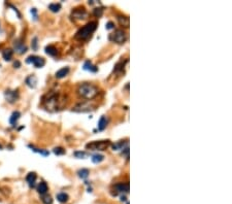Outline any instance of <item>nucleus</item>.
<instances>
[{
  "label": "nucleus",
  "instance_id": "473e14b6",
  "mask_svg": "<svg viewBox=\"0 0 232 204\" xmlns=\"http://www.w3.org/2000/svg\"><path fill=\"white\" fill-rule=\"evenodd\" d=\"M113 28V22H108L107 24H106V29L107 30H110Z\"/></svg>",
  "mask_w": 232,
  "mask_h": 204
},
{
  "label": "nucleus",
  "instance_id": "dca6fc26",
  "mask_svg": "<svg viewBox=\"0 0 232 204\" xmlns=\"http://www.w3.org/2000/svg\"><path fill=\"white\" fill-rule=\"evenodd\" d=\"M20 118H21V112H20V111H13V115H11L10 118H9V123H10L13 126H15V125L17 124V122L19 121Z\"/></svg>",
  "mask_w": 232,
  "mask_h": 204
},
{
  "label": "nucleus",
  "instance_id": "a878e982",
  "mask_svg": "<svg viewBox=\"0 0 232 204\" xmlns=\"http://www.w3.org/2000/svg\"><path fill=\"white\" fill-rule=\"evenodd\" d=\"M124 143H127V142H124V141H120V142H117V143H115V144H113V150H123V147H124Z\"/></svg>",
  "mask_w": 232,
  "mask_h": 204
},
{
  "label": "nucleus",
  "instance_id": "2f4dec72",
  "mask_svg": "<svg viewBox=\"0 0 232 204\" xmlns=\"http://www.w3.org/2000/svg\"><path fill=\"white\" fill-rule=\"evenodd\" d=\"M31 15H32V17H33V19L34 20H37V10H36V8H32L31 9Z\"/></svg>",
  "mask_w": 232,
  "mask_h": 204
},
{
  "label": "nucleus",
  "instance_id": "4be33fe9",
  "mask_svg": "<svg viewBox=\"0 0 232 204\" xmlns=\"http://www.w3.org/2000/svg\"><path fill=\"white\" fill-rule=\"evenodd\" d=\"M78 176H80L81 178H82V179H85V178H87L88 176H89L90 172H89V170H88V169L83 168V169H80V170L78 171Z\"/></svg>",
  "mask_w": 232,
  "mask_h": 204
},
{
  "label": "nucleus",
  "instance_id": "39448f33",
  "mask_svg": "<svg viewBox=\"0 0 232 204\" xmlns=\"http://www.w3.org/2000/svg\"><path fill=\"white\" fill-rule=\"evenodd\" d=\"M27 64H33L36 68H41L46 65V60L38 56H29L26 59Z\"/></svg>",
  "mask_w": 232,
  "mask_h": 204
},
{
  "label": "nucleus",
  "instance_id": "a211bd4d",
  "mask_svg": "<svg viewBox=\"0 0 232 204\" xmlns=\"http://www.w3.org/2000/svg\"><path fill=\"white\" fill-rule=\"evenodd\" d=\"M46 53L48 56L55 57V56H57V54H58V51L54 45H48V46H46Z\"/></svg>",
  "mask_w": 232,
  "mask_h": 204
},
{
  "label": "nucleus",
  "instance_id": "6ab92c4d",
  "mask_svg": "<svg viewBox=\"0 0 232 204\" xmlns=\"http://www.w3.org/2000/svg\"><path fill=\"white\" fill-rule=\"evenodd\" d=\"M118 21H119L121 26L129 27V18L125 17V16H118Z\"/></svg>",
  "mask_w": 232,
  "mask_h": 204
},
{
  "label": "nucleus",
  "instance_id": "423d86ee",
  "mask_svg": "<svg viewBox=\"0 0 232 204\" xmlns=\"http://www.w3.org/2000/svg\"><path fill=\"white\" fill-rule=\"evenodd\" d=\"M4 96H5L6 101H8L9 103H15V102L19 99L20 95H19L18 90H13V91H11V90H6V91L4 92Z\"/></svg>",
  "mask_w": 232,
  "mask_h": 204
},
{
  "label": "nucleus",
  "instance_id": "7c9ffc66",
  "mask_svg": "<svg viewBox=\"0 0 232 204\" xmlns=\"http://www.w3.org/2000/svg\"><path fill=\"white\" fill-rule=\"evenodd\" d=\"M102 13H103V9L102 8H95L94 9V16H96V17H101L102 16Z\"/></svg>",
  "mask_w": 232,
  "mask_h": 204
},
{
  "label": "nucleus",
  "instance_id": "f704fd0d",
  "mask_svg": "<svg viewBox=\"0 0 232 204\" xmlns=\"http://www.w3.org/2000/svg\"><path fill=\"white\" fill-rule=\"evenodd\" d=\"M121 200H122V201H126V197L122 196V197H121Z\"/></svg>",
  "mask_w": 232,
  "mask_h": 204
},
{
  "label": "nucleus",
  "instance_id": "b1692460",
  "mask_svg": "<svg viewBox=\"0 0 232 204\" xmlns=\"http://www.w3.org/2000/svg\"><path fill=\"white\" fill-rule=\"evenodd\" d=\"M48 9L53 13H58L61 9V4L60 3H51L48 5Z\"/></svg>",
  "mask_w": 232,
  "mask_h": 204
},
{
  "label": "nucleus",
  "instance_id": "9b49d317",
  "mask_svg": "<svg viewBox=\"0 0 232 204\" xmlns=\"http://www.w3.org/2000/svg\"><path fill=\"white\" fill-rule=\"evenodd\" d=\"M116 190L120 193H128L129 192V184L128 182H120L115 185Z\"/></svg>",
  "mask_w": 232,
  "mask_h": 204
},
{
  "label": "nucleus",
  "instance_id": "c85d7f7f",
  "mask_svg": "<svg viewBox=\"0 0 232 204\" xmlns=\"http://www.w3.org/2000/svg\"><path fill=\"white\" fill-rule=\"evenodd\" d=\"M41 201H43L45 204H52L53 202V199L51 196H48V195H46V196L43 197V199H41Z\"/></svg>",
  "mask_w": 232,
  "mask_h": 204
},
{
  "label": "nucleus",
  "instance_id": "2eb2a0df",
  "mask_svg": "<svg viewBox=\"0 0 232 204\" xmlns=\"http://www.w3.org/2000/svg\"><path fill=\"white\" fill-rule=\"evenodd\" d=\"M48 187L46 185V182H41L40 184L37 185V192L40 195H46L48 193Z\"/></svg>",
  "mask_w": 232,
  "mask_h": 204
},
{
  "label": "nucleus",
  "instance_id": "bb28decb",
  "mask_svg": "<svg viewBox=\"0 0 232 204\" xmlns=\"http://www.w3.org/2000/svg\"><path fill=\"white\" fill-rule=\"evenodd\" d=\"M54 154L57 155V156H60V155H64L65 154V150H64L63 147H55L54 148Z\"/></svg>",
  "mask_w": 232,
  "mask_h": 204
},
{
  "label": "nucleus",
  "instance_id": "72a5a7b5",
  "mask_svg": "<svg viewBox=\"0 0 232 204\" xmlns=\"http://www.w3.org/2000/svg\"><path fill=\"white\" fill-rule=\"evenodd\" d=\"M13 66H15V68H20V67H21L20 61H16L15 63H13Z\"/></svg>",
  "mask_w": 232,
  "mask_h": 204
},
{
  "label": "nucleus",
  "instance_id": "f3484780",
  "mask_svg": "<svg viewBox=\"0 0 232 204\" xmlns=\"http://www.w3.org/2000/svg\"><path fill=\"white\" fill-rule=\"evenodd\" d=\"M13 51L10 50V48H6L2 53V57H3V59L5 61H10L13 59Z\"/></svg>",
  "mask_w": 232,
  "mask_h": 204
},
{
  "label": "nucleus",
  "instance_id": "0eeeda50",
  "mask_svg": "<svg viewBox=\"0 0 232 204\" xmlns=\"http://www.w3.org/2000/svg\"><path fill=\"white\" fill-rule=\"evenodd\" d=\"M88 16L87 11L84 7H81V8H75L74 10L72 11V15L71 17L72 19H76V20H83V19H86Z\"/></svg>",
  "mask_w": 232,
  "mask_h": 204
},
{
  "label": "nucleus",
  "instance_id": "f257e3e1",
  "mask_svg": "<svg viewBox=\"0 0 232 204\" xmlns=\"http://www.w3.org/2000/svg\"><path fill=\"white\" fill-rule=\"evenodd\" d=\"M78 94L85 99H92L98 94V89L94 85L89 83H82L78 88Z\"/></svg>",
  "mask_w": 232,
  "mask_h": 204
},
{
  "label": "nucleus",
  "instance_id": "1a4fd4ad",
  "mask_svg": "<svg viewBox=\"0 0 232 204\" xmlns=\"http://www.w3.org/2000/svg\"><path fill=\"white\" fill-rule=\"evenodd\" d=\"M13 48H15L16 52L19 53V54H21V55L24 54V53H26V51H27V46L25 45L21 40H19V39L15 40V42H13Z\"/></svg>",
  "mask_w": 232,
  "mask_h": 204
},
{
  "label": "nucleus",
  "instance_id": "7ed1b4c3",
  "mask_svg": "<svg viewBox=\"0 0 232 204\" xmlns=\"http://www.w3.org/2000/svg\"><path fill=\"white\" fill-rule=\"evenodd\" d=\"M110 144V140H99V141H94V142L88 143L86 147H87V148H90L92 150H104L105 148H107V147Z\"/></svg>",
  "mask_w": 232,
  "mask_h": 204
},
{
  "label": "nucleus",
  "instance_id": "ddd939ff",
  "mask_svg": "<svg viewBox=\"0 0 232 204\" xmlns=\"http://www.w3.org/2000/svg\"><path fill=\"white\" fill-rule=\"evenodd\" d=\"M83 68L87 71H90V72H97V71H98V67L93 65L92 62H90V61H86L85 63H84Z\"/></svg>",
  "mask_w": 232,
  "mask_h": 204
},
{
  "label": "nucleus",
  "instance_id": "6e6552de",
  "mask_svg": "<svg viewBox=\"0 0 232 204\" xmlns=\"http://www.w3.org/2000/svg\"><path fill=\"white\" fill-rule=\"evenodd\" d=\"M92 109H93L92 105L89 103V102H84V103H81L73 108L74 111H78V112H81V111H82V112H87V111H90Z\"/></svg>",
  "mask_w": 232,
  "mask_h": 204
},
{
  "label": "nucleus",
  "instance_id": "5701e85b",
  "mask_svg": "<svg viewBox=\"0 0 232 204\" xmlns=\"http://www.w3.org/2000/svg\"><path fill=\"white\" fill-rule=\"evenodd\" d=\"M28 147H29V148H31V150H33V152H35V153H38V154L43 155V156H48V154H50V153H48V150H39V148H36V147H34L33 145H31V144H29V145H28Z\"/></svg>",
  "mask_w": 232,
  "mask_h": 204
},
{
  "label": "nucleus",
  "instance_id": "cd10ccee",
  "mask_svg": "<svg viewBox=\"0 0 232 204\" xmlns=\"http://www.w3.org/2000/svg\"><path fill=\"white\" fill-rule=\"evenodd\" d=\"M87 153L86 152H75L74 153V157L75 158H78V159H85L87 157Z\"/></svg>",
  "mask_w": 232,
  "mask_h": 204
},
{
  "label": "nucleus",
  "instance_id": "f03ea898",
  "mask_svg": "<svg viewBox=\"0 0 232 204\" xmlns=\"http://www.w3.org/2000/svg\"><path fill=\"white\" fill-rule=\"evenodd\" d=\"M96 28H97L96 22L88 23L87 25H85V26L78 30V33L75 34V38L80 39V40H87V39H89L92 36V34L94 33Z\"/></svg>",
  "mask_w": 232,
  "mask_h": 204
},
{
  "label": "nucleus",
  "instance_id": "c9c22d12",
  "mask_svg": "<svg viewBox=\"0 0 232 204\" xmlns=\"http://www.w3.org/2000/svg\"><path fill=\"white\" fill-rule=\"evenodd\" d=\"M0 150H2V145L1 144H0Z\"/></svg>",
  "mask_w": 232,
  "mask_h": 204
},
{
  "label": "nucleus",
  "instance_id": "4468645a",
  "mask_svg": "<svg viewBox=\"0 0 232 204\" xmlns=\"http://www.w3.org/2000/svg\"><path fill=\"white\" fill-rule=\"evenodd\" d=\"M69 71H70L69 67H63V68H61L60 70H58L57 72H56L55 76L57 78H63V77H65V76H66L67 74L69 73Z\"/></svg>",
  "mask_w": 232,
  "mask_h": 204
},
{
  "label": "nucleus",
  "instance_id": "393cba45",
  "mask_svg": "<svg viewBox=\"0 0 232 204\" xmlns=\"http://www.w3.org/2000/svg\"><path fill=\"white\" fill-rule=\"evenodd\" d=\"M57 200L61 203L67 202V200H68V195L65 194V193H59L57 195Z\"/></svg>",
  "mask_w": 232,
  "mask_h": 204
},
{
  "label": "nucleus",
  "instance_id": "9d476101",
  "mask_svg": "<svg viewBox=\"0 0 232 204\" xmlns=\"http://www.w3.org/2000/svg\"><path fill=\"white\" fill-rule=\"evenodd\" d=\"M37 175L35 172H29L26 176V182H28L30 188H33L35 185V182H36Z\"/></svg>",
  "mask_w": 232,
  "mask_h": 204
},
{
  "label": "nucleus",
  "instance_id": "c756f323",
  "mask_svg": "<svg viewBox=\"0 0 232 204\" xmlns=\"http://www.w3.org/2000/svg\"><path fill=\"white\" fill-rule=\"evenodd\" d=\"M38 39H37V37H34L33 39H32V50L36 51L37 50V46H38Z\"/></svg>",
  "mask_w": 232,
  "mask_h": 204
},
{
  "label": "nucleus",
  "instance_id": "20e7f679",
  "mask_svg": "<svg viewBox=\"0 0 232 204\" xmlns=\"http://www.w3.org/2000/svg\"><path fill=\"white\" fill-rule=\"evenodd\" d=\"M110 39L117 43H124L127 40V35L122 29H118L110 36Z\"/></svg>",
  "mask_w": 232,
  "mask_h": 204
},
{
  "label": "nucleus",
  "instance_id": "412c9836",
  "mask_svg": "<svg viewBox=\"0 0 232 204\" xmlns=\"http://www.w3.org/2000/svg\"><path fill=\"white\" fill-rule=\"evenodd\" d=\"M92 162L95 164H98L100 163V162H102L104 160V156L103 155H100V154H94L91 158Z\"/></svg>",
  "mask_w": 232,
  "mask_h": 204
},
{
  "label": "nucleus",
  "instance_id": "aec40b11",
  "mask_svg": "<svg viewBox=\"0 0 232 204\" xmlns=\"http://www.w3.org/2000/svg\"><path fill=\"white\" fill-rule=\"evenodd\" d=\"M106 126H107V119H106V117H101L98 122V130L103 131L106 128Z\"/></svg>",
  "mask_w": 232,
  "mask_h": 204
},
{
  "label": "nucleus",
  "instance_id": "f8f14e48",
  "mask_svg": "<svg viewBox=\"0 0 232 204\" xmlns=\"http://www.w3.org/2000/svg\"><path fill=\"white\" fill-rule=\"evenodd\" d=\"M25 83H26V85L28 86L29 88H32V89H34V88L36 87V83H37V78L35 75H29L28 77L25 80Z\"/></svg>",
  "mask_w": 232,
  "mask_h": 204
}]
</instances>
